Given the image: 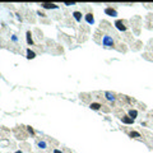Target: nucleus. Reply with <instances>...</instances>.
Listing matches in <instances>:
<instances>
[{"label": "nucleus", "mask_w": 153, "mask_h": 153, "mask_svg": "<svg viewBox=\"0 0 153 153\" xmlns=\"http://www.w3.org/2000/svg\"><path fill=\"white\" fill-rule=\"evenodd\" d=\"M115 26H116L117 30H119V31H121V32H125V31L128 30V26L125 24V22L121 20V19H117V20L115 22Z\"/></svg>", "instance_id": "f257e3e1"}, {"label": "nucleus", "mask_w": 153, "mask_h": 153, "mask_svg": "<svg viewBox=\"0 0 153 153\" xmlns=\"http://www.w3.org/2000/svg\"><path fill=\"white\" fill-rule=\"evenodd\" d=\"M102 43H103V46H106V47H112L114 46V40H112V37H110V36H103Z\"/></svg>", "instance_id": "f03ea898"}, {"label": "nucleus", "mask_w": 153, "mask_h": 153, "mask_svg": "<svg viewBox=\"0 0 153 153\" xmlns=\"http://www.w3.org/2000/svg\"><path fill=\"white\" fill-rule=\"evenodd\" d=\"M41 7L45 8V9H58L59 8L56 4H52V3H42Z\"/></svg>", "instance_id": "7ed1b4c3"}, {"label": "nucleus", "mask_w": 153, "mask_h": 153, "mask_svg": "<svg viewBox=\"0 0 153 153\" xmlns=\"http://www.w3.org/2000/svg\"><path fill=\"white\" fill-rule=\"evenodd\" d=\"M105 13L107 15H110V17H116L117 15V12H116L115 9H112V8H106L105 9Z\"/></svg>", "instance_id": "20e7f679"}, {"label": "nucleus", "mask_w": 153, "mask_h": 153, "mask_svg": "<svg viewBox=\"0 0 153 153\" xmlns=\"http://www.w3.org/2000/svg\"><path fill=\"white\" fill-rule=\"evenodd\" d=\"M86 20H87V23H89V24H93L94 23V18H93V14L92 13H88V14H86Z\"/></svg>", "instance_id": "39448f33"}, {"label": "nucleus", "mask_w": 153, "mask_h": 153, "mask_svg": "<svg viewBox=\"0 0 153 153\" xmlns=\"http://www.w3.org/2000/svg\"><path fill=\"white\" fill-rule=\"evenodd\" d=\"M121 121L124 124H133L134 122V119H132L130 116H122L121 117Z\"/></svg>", "instance_id": "423d86ee"}, {"label": "nucleus", "mask_w": 153, "mask_h": 153, "mask_svg": "<svg viewBox=\"0 0 153 153\" xmlns=\"http://www.w3.org/2000/svg\"><path fill=\"white\" fill-rule=\"evenodd\" d=\"M35 58H36V52H35V51H32L31 49H28L27 50V59L31 60V59H35Z\"/></svg>", "instance_id": "0eeeda50"}, {"label": "nucleus", "mask_w": 153, "mask_h": 153, "mask_svg": "<svg viewBox=\"0 0 153 153\" xmlns=\"http://www.w3.org/2000/svg\"><path fill=\"white\" fill-rule=\"evenodd\" d=\"M89 107H91L92 110H94V111H98L101 107H102V105H101V103H97V102H93V103L89 105Z\"/></svg>", "instance_id": "6e6552de"}, {"label": "nucleus", "mask_w": 153, "mask_h": 153, "mask_svg": "<svg viewBox=\"0 0 153 153\" xmlns=\"http://www.w3.org/2000/svg\"><path fill=\"white\" fill-rule=\"evenodd\" d=\"M105 96H106V98L109 100V101H115V94L112 93V92H109V91H107V92H105Z\"/></svg>", "instance_id": "1a4fd4ad"}, {"label": "nucleus", "mask_w": 153, "mask_h": 153, "mask_svg": "<svg viewBox=\"0 0 153 153\" xmlns=\"http://www.w3.org/2000/svg\"><path fill=\"white\" fill-rule=\"evenodd\" d=\"M26 36H27V43L28 45H33V40H32V33L28 31L27 33H26Z\"/></svg>", "instance_id": "9d476101"}, {"label": "nucleus", "mask_w": 153, "mask_h": 153, "mask_svg": "<svg viewBox=\"0 0 153 153\" xmlns=\"http://www.w3.org/2000/svg\"><path fill=\"white\" fill-rule=\"evenodd\" d=\"M73 17L75 18L77 22H81L82 20V13L81 12H74V13H73Z\"/></svg>", "instance_id": "9b49d317"}, {"label": "nucleus", "mask_w": 153, "mask_h": 153, "mask_svg": "<svg viewBox=\"0 0 153 153\" xmlns=\"http://www.w3.org/2000/svg\"><path fill=\"white\" fill-rule=\"evenodd\" d=\"M129 116L135 120V117L138 116V111H137V110H133V109H132V110H129Z\"/></svg>", "instance_id": "f8f14e48"}, {"label": "nucleus", "mask_w": 153, "mask_h": 153, "mask_svg": "<svg viewBox=\"0 0 153 153\" xmlns=\"http://www.w3.org/2000/svg\"><path fill=\"white\" fill-rule=\"evenodd\" d=\"M129 135H130V137H134V138H142V135L139 134V133H137V132H130L129 133Z\"/></svg>", "instance_id": "ddd939ff"}, {"label": "nucleus", "mask_w": 153, "mask_h": 153, "mask_svg": "<svg viewBox=\"0 0 153 153\" xmlns=\"http://www.w3.org/2000/svg\"><path fill=\"white\" fill-rule=\"evenodd\" d=\"M38 147L40 148H46V143L45 142H38Z\"/></svg>", "instance_id": "4468645a"}, {"label": "nucleus", "mask_w": 153, "mask_h": 153, "mask_svg": "<svg viewBox=\"0 0 153 153\" xmlns=\"http://www.w3.org/2000/svg\"><path fill=\"white\" fill-rule=\"evenodd\" d=\"M27 130H28V133H31V134H35V130H33L31 126H28V128H27Z\"/></svg>", "instance_id": "2eb2a0df"}, {"label": "nucleus", "mask_w": 153, "mask_h": 153, "mask_svg": "<svg viewBox=\"0 0 153 153\" xmlns=\"http://www.w3.org/2000/svg\"><path fill=\"white\" fill-rule=\"evenodd\" d=\"M64 4H65V5H68V7H70V5H75V3H68V1H65Z\"/></svg>", "instance_id": "dca6fc26"}, {"label": "nucleus", "mask_w": 153, "mask_h": 153, "mask_svg": "<svg viewBox=\"0 0 153 153\" xmlns=\"http://www.w3.org/2000/svg\"><path fill=\"white\" fill-rule=\"evenodd\" d=\"M54 153H63V152L59 151V149H54Z\"/></svg>", "instance_id": "f3484780"}, {"label": "nucleus", "mask_w": 153, "mask_h": 153, "mask_svg": "<svg viewBox=\"0 0 153 153\" xmlns=\"http://www.w3.org/2000/svg\"><path fill=\"white\" fill-rule=\"evenodd\" d=\"M38 15H41V17H45L46 14H45V13H41V12H38Z\"/></svg>", "instance_id": "a211bd4d"}, {"label": "nucleus", "mask_w": 153, "mask_h": 153, "mask_svg": "<svg viewBox=\"0 0 153 153\" xmlns=\"http://www.w3.org/2000/svg\"><path fill=\"white\" fill-rule=\"evenodd\" d=\"M15 153H22V152H20V151H17V152H15Z\"/></svg>", "instance_id": "6ab92c4d"}]
</instances>
